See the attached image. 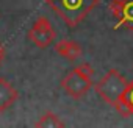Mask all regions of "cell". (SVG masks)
<instances>
[{
    "instance_id": "1",
    "label": "cell",
    "mask_w": 133,
    "mask_h": 128,
    "mask_svg": "<svg viewBox=\"0 0 133 128\" xmlns=\"http://www.w3.org/2000/svg\"><path fill=\"white\" fill-rule=\"evenodd\" d=\"M45 3L69 27H77L100 0H45Z\"/></svg>"
},
{
    "instance_id": "2",
    "label": "cell",
    "mask_w": 133,
    "mask_h": 128,
    "mask_svg": "<svg viewBox=\"0 0 133 128\" xmlns=\"http://www.w3.org/2000/svg\"><path fill=\"white\" fill-rule=\"evenodd\" d=\"M92 74L94 70L89 64H80V66L74 67L61 80L63 91L72 98L85 97L92 88Z\"/></svg>"
},
{
    "instance_id": "3",
    "label": "cell",
    "mask_w": 133,
    "mask_h": 128,
    "mask_svg": "<svg viewBox=\"0 0 133 128\" xmlns=\"http://www.w3.org/2000/svg\"><path fill=\"white\" fill-rule=\"evenodd\" d=\"M127 86L128 81L125 80V77L121 75L116 69H111L99 80V83L96 84V92L100 95V98L105 103L114 108L122 100Z\"/></svg>"
},
{
    "instance_id": "4",
    "label": "cell",
    "mask_w": 133,
    "mask_h": 128,
    "mask_svg": "<svg viewBox=\"0 0 133 128\" xmlns=\"http://www.w3.org/2000/svg\"><path fill=\"white\" fill-rule=\"evenodd\" d=\"M28 39L39 48L49 47L55 41V30H53L50 20L44 16L38 17L28 31Z\"/></svg>"
},
{
    "instance_id": "5",
    "label": "cell",
    "mask_w": 133,
    "mask_h": 128,
    "mask_svg": "<svg viewBox=\"0 0 133 128\" xmlns=\"http://www.w3.org/2000/svg\"><path fill=\"white\" fill-rule=\"evenodd\" d=\"M108 10L117 17V24L114 30L119 27H128L133 30V0H111L108 3Z\"/></svg>"
},
{
    "instance_id": "6",
    "label": "cell",
    "mask_w": 133,
    "mask_h": 128,
    "mask_svg": "<svg viewBox=\"0 0 133 128\" xmlns=\"http://www.w3.org/2000/svg\"><path fill=\"white\" fill-rule=\"evenodd\" d=\"M17 97H19L17 89L6 78H0V112L11 108L17 100Z\"/></svg>"
},
{
    "instance_id": "7",
    "label": "cell",
    "mask_w": 133,
    "mask_h": 128,
    "mask_svg": "<svg viewBox=\"0 0 133 128\" xmlns=\"http://www.w3.org/2000/svg\"><path fill=\"white\" fill-rule=\"evenodd\" d=\"M55 52L58 55H61L63 58L69 59V61H75L82 56V47L69 39H61L55 44Z\"/></svg>"
},
{
    "instance_id": "8",
    "label": "cell",
    "mask_w": 133,
    "mask_h": 128,
    "mask_svg": "<svg viewBox=\"0 0 133 128\" xmlns=\"http://www.w3.org/2000/svg\"><path fill=\"white\" fill-rule=\"evenodd\" d=\"M38 128H58V126H64V122L53 112H45L38 122H36Z\"/></svg>"
},
{
    "instance_id": "9",
    "label": "cell",
    "mask_w": 133,
    "mask_h": 128,
    "mask_svg": "<svg viewBox=\"0 0 133 128\" xmlns=\"http://www.w3.org/2000/svg\"><path fill=\"white\" fill-rule=\"evenodd\" d=\"M122 100L127 103V106H128V109H130V112H131V116H133V80L128 81V86H127V89H125V94H124Z\"/></svg>"
},
{
    "instance_id": "10",
    "label": "cell",
    "mask_w": 133,
    "mask_h": 128,
    "mask_svg": "<svg viewBox=\"0 0 133 128\" xmlns=\"http://www.w3.org/2000/svg\"><path fill=\"white\" fill-rule=\"evenodd\" d=\"M114 108H116V111H117L121 116H124V117H130V116H131V112H130V109H128V106H127V103H125L124 100H121Z\"/></svg>"
},
{
    "instance_id": "11",
    "label": "cell",
    "mask_w": 133,
    "mask_h": 128,
    "mask_svg": "<svg viewBox=\"0 0 133 128\" xmlns=\"http://www.w3.org/2000/svg\"><path fill=\"white\" fill-rule=\"evenodd\" d=\"M3 55H5V50H3L2 45H0V62H2V59H3Z\"/></svg>"
}]
</instances>
